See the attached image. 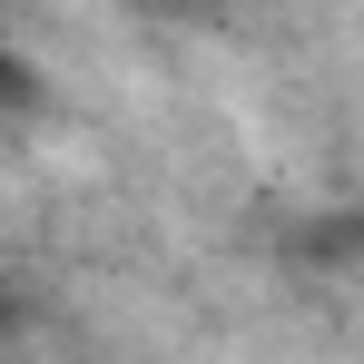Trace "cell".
<instances>
[{
    "instance_id": "cell-1",
    "label": "cell",
    "mask_w": 364,
    "mask_h": 364,
    "mask_svg": "<svg viewBox=\"0 0 364 364\" xmlns=\"http://www.w3.org/2000/svg\"><path fill=\"white\" fill-rule=\"evenodd\" d=\"M50 109V79H40V60L30 50H10L0 40V128H20V119H40Z\"/></svg>"
},
{
    "instance_id": "cell-2",
    "label": "cell",
    "mask_w": 364,
    "mask_h": 364,
    "mask_svg": "<svg viewBox=\"0 0 364 364\" xmlns=\"http://www.w3.org/2000/svg\"><path fill=\"white\" fill-rule=\"evenodd\" d=\"M138 10H207V0H138Z\"/></svg>"
}]
</instances>
